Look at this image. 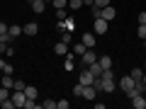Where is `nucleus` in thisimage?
Returning a JSON list of instances; mask_svg holds the SVG:
<instances>
[{
    "instance_id": "nucleus-1",
    "label": "nucleus",
    "mask_w": 146,
    "mask_h": 109,
    "mask_svg": "<svg viewBox=\"0 0 146 109\" xmlns=\"http://www.w3.org/2000/svg\"><path fill=\"white\" fill-rule=\"evenodd\" d=\"M117 85H119V90H122L124 95H129V97H131V95H134V85H136V80L131 78V75H124L122 80H117Z\"/></svg>"
},
{
    "instance_id": "nucleus-2",
    "label": "nucleus",
    "mask_w": 146,
    "mask_h": 109,
    "mask_svg": "<svg viewBox=\"0 0 146 109\" xmlns=\"http://www.w3.org/2000/svg\"><path fill=\"white\" fill-rule=\"evenodd\" d=\"M107 20H102V17H93V32L95 34H107Z\"/></svg>"
},
{
    "instance_id": "nucleus-3",
    "label": "nucleus",
    "mask_w": 146,
    "mask_h": 109,
    "mask_svg": "<svg viewBox=\"0 0 146 109\" xmlns=\"http://www.w3.org/2000/svg\"><path fill=\"white\" fill-rule=\"evenodd\" d=\"M56 29H58V32H73V29H76V20H73V17L58 20V22H56Z\"/></svg>"
},
{
    "instance_id": "nucleus-4",
    "label": "nucleus",
    "mask_w": 146,
    "mask_h": 109,
    "mask_svg": "<svg viewBox=\"0 0 146 109\" xmlns=\"http://www.w3.org/2000/svg\"><path fill=\"white\" fill-rule=\"evenodd\" d=\"M10 99L15 102V107H25V102H27V95H25V90H15V92L10 95Z\"/></svg>"
},
{
    "instance_id": "nucleus-5",
    "label": "nucleus",
    "mask_w": 146,
    "mask_h": 109,
    "mask_svg": "<svg viewBox=\"0 0 146 109\" xmlns=\"http://www.w3.org/2000/svg\"><path fill=\"white\" fill-rule=\"evenodd\" d=\"M95 80H98V78H95L93 73L88 70V68H85V70L78 75V83H80V85H95Z\"/></svg>"
},
{
    "instance_id": "nucleus-6",
    "label": "nucleus",
    "mask_w": 146,
    "mask_h": 109,
    "mask_svg": "<svg viewBox=\"0 0 146 109\" xmlns=\"http://www.w3.org/2000/svg\"><path fill=\"white\" fill-rule=\"evenodd\" d=\"M100 17H102V20H107V22H112L117 17V10L112 5H107V7H102V10H100Z\"/></svg>"
},
{
    "instance_id": "nucleus-7",
    "label": "nucleus",
    "mask_w": 146,
    "mask_h": 109,
    "mask_svg": "<svg viewBox=\"0 0 146 109\" xmlns=\"http://www.w3.org/2000/svg\"><path fill=\"white\" fill-rule=\"evenodd\" d=\"M131 107L134 109H146V95H131Z\"/></svg>"
},
{
    "instance_id": "nucleus-8",
    "label": "nucleus",
    "mask_w": 146,
    "mask_h": 109,
    "mask_svg": "<svg viewBox=\"0 0 146 109\" xmlns=\"http://www.w3.org/2000/svg\"><path fill=\"white\" fill-rule=\"evenodd\" d=\"M80 41H83V44H85L88 49H93V46H95V32H85Z\"/></svg>"
},
{
    "instance_id": "nucleus-9",
    "label": "nucleus",
    "mask_w": 146,
    "mask_h": 109,
    "mask_svg": "<svg viewBox=\"0 0 146 109\" xmlns=\"http://www.w3.org/2000/svg\"><path fill=\"white\" fill-rule=\"evenodd\" d=\"M22 32H25L27 36H34L36 32H39V24H36V22H29V24H25V27H22Z\"/></svg>"
},
{
    "instance_id": "nucleus-10",
    "label": "nucleus",
    "mask_w": 146,
    "mask_h": 109,
    "mask_svg": "<svg viewBox=\"0 0 146 109\" xmlns=\"http://www.w3.org/2000/svg\"><path fill=\"white\" fill-rule=\"evenodd\" d=\"M54 53H56V56H66V53H68V44L66 41H58L56 46H54Z\"/></svg>"
},
{
    "instance_id": "nucleus-11",
    "label": "nucleus",
    "mask_w": 146,
    "mask_h": 109,
    "mask_svg": "<svg viewBox=\"0 0 146 109\" xmlns=\"http://www.w3.org/2000/svg\"><path fill=\"white\" fill-rule=\"evenodd\" d=\"M95 92H98V90H95L93 85H85V87H83V95H80V97H83V99H95Z\"/></svg>"
},
{
    "instance_id": "nucleus-12",
    "label": "nucleus",
    "mask_w": 146,
    "mask_h": 109,
    "mask_svg": "<svg viewBox=\"0 0 146 109\" xmlns=\"http://www.w3.org/2000/svg\"><path fill=\"white\" fill-rule=\"evenodd\" d=\"M7 34H10L12 39H17V36L25 34V32H22V27H20V24H10V27H7Z\"/></svg>"
},
{
    "instance_id": "nucleus-13",
    "label": "nucleus",
    "mask_w": 146,
    "mask_h": 109,
    "mask_svg": "<svg viewBox=\"0 0 146 109\" xmlns=\"http://www.w3.org/2000/svg\"><path fill=\"white\" fill-rule=\"evenodd\" d=\"M80 58H83V63H85V66H90V63H95V61H98V56H95V53L90 51V49H88V51H85Z\"/></svg>"
},
{
    "instance_id": "nucleus-14",
    "label": "nucleus",
    "mask_w": 146,
    "mask_h": 109,
    "mask_svg": "<svg viewBox=\"0 0 146 109\" xmlns=\"http://www.w3.org/2000/svg\"><path fill=\"white\" fill-rule=\"evenodd\" d=\"M29 5H32V10H34V12H44V7H46V0H32Z\"/></svg>"
},
{
    "instance_id": "nucleus-15",
    "label": "nucleus",
    "mask_w": 146,
    "mask_h": 109,
    "mask_svg": "<svg viewBox=\"0 0 146 109\" xmlns=\"http://www.w3.org/2000/svg\"><path fill=\"white\" fill-rule=\"evenodd\" d=\"M0 85H3V87H7V90H12V87H15V78H12V75H3Z\"/></svg>"
},
{
    "instance_id": "nucleus-16",
    "label": "nucleus",
    "mask_w": 146,
    "mask_h": 109,
    "mask_svg": "<svg viewBox=\"0 0 146 109\" xmlns=\"http://www.w3.org/2000/svg\"><path fill=\"white\" fill-rule=\"evenodd\" d=\"M88 70H90V73H93L95 78H100V75H102V66H100V63H98V61H95V63H90V66H88Z\"/></svg>"
},
{
    "instance_id": "nucleus-17",
    "label": "nucleus",
    "mask_w": 146,
    "mask_h": 109,
    "mask_svg": "<svg viewBox=\"0 0 146 109\" xmlns=\"http://www.w3.org/2000/svg\"><path fill=\"white\" fill-rule=\"evenodd\" d=\"M98 63L102 66V70H107V68H112V58H110V56H100V58H98Z\"/></svg>"
},
{
    "instance_id": "nucleus-18",
    "label": "nucleus",
    "mask_w": 146,
    "mask_h": 109,
    "mask_svg": "<svg viewBox=\"0 0 146 109\" xmlns=\"http://www.w3.org/2000/svg\"><path fill=\"white\" fill-rule=\"evenodd\" d=\"M85 51H88V46H85L83 41H80V44H73V53H76V56H83Z\"/></svg>"
},
{
    "instance_id": "nucleus-19",
    "label": "nucleus",
    "mask_w": 146,
    "mask_h": 109,
    "mask_svg": "<svg viewBox=\"0 0 146 109\" xmlns=\"http://www.w3.org/2000/svg\"><path fill=\"white\" fill-rule=\"evenodd\" d=\"M25 95H27V99H36V87H32V85H25Z\"/></svg>"
},
{
    "instance_id": "nucleus-20",
    "label": "nucleus",
    "mask_w": 146,
    "mask_h": 109,
    "mask_svg": "<svg viewBox=\"0 0 146 109\" xmlns=\"http://www.w3.org/2000/svg\"><path fill=\"white\" fill-rule=\"evenodd\" d=\"M134 80H141V75H144V68H131V73H129Z\"/></svg>"
},
{
    "instance_id": "nucleus-21",
    "label": "nucleus",
    "mask_w": 146,
    "mask_h": 109,
    "mask_svg": "<svg viewBox=\"0 0 146 109\" xmlns=\"http://www.w3.org/2000/svg\"><path fill=\"white\" fill-rule=\"evenodd\" d=\"M68 7L71 10H80L83 7V0H68Z\"/></svg>"
},
{
    "instance_id": "nucleus-22",
    "label": "nucleus",
    "mask_w": 146,
    "mask_h": 109,
    "mask_svg": "<svg viewBox=\"0 0 146 109\" xmlns=\"http://www.w3.org/2000/svg\"><path fill=\"white\" fill-rule=\"evenodd\" d=\"M63 70H73V53H66V63H63Z\"/></svg>"
},
{
    "instance_id": "nucleus-23",
    "label": "nucleus",
    "mask_w": 146,
    "mask_h": 109,
    "mask_svg": "<svg viewBox=\"0 0 146 109\" xmlns=\"http://www.w3.org/2000/svg\"><path fill=\"white\" fill-rule=\"evenodd\" d=\"M110 3H112V0H93V7H100V10H102V7H107Z\"/></svg>"
},
{
    "instance_id": "nucleus-24",
    "label": "nucleus",
    "mask_w": 146,
    "mask_h": 109,
    "mask_svg": "<svg viewBox=\"0 0 146 109\" xmlns=\"http://www.w3.org/2000/svg\"><path fill=\"white\" fill-rule=\"evenodd\" d=\"M66 17H68L66 15V7H58V10H56V22L58 20H66Z\"/></svg>"
},
{
    "instance_id": "nucleus-25",
    "label": "nucleus",
    "mask_w": 146,
    "mask_h": 109,
    "mask_svg": "<svg viewBox=\"0 0 146 109\" xmlns=\"http://www.w3.org/2000/svg\"><path fill=\"white\" fill-rule=\"evenodd\" d=\"M68 107H71L68 99H58V102H56V109H68Z\"/></svg>"
},
{
    "instance_id": "nucleus-26",
    "label": "nucleus",
    "mask_w": 146,
    "mask_h": 109,
    "mask_svg": "<svg viewBox=\"0 0 146 109\" xmlns=\"http://www.w3.org/2000/svg\"><path fill=\"white\" fill-rule=\"evenodd\" d=\"M51 3H54L56 10H58V7H68V0H51Z\"/></svg>"
},
{
    "instance_id": "nucleus-27",
    "label": "nucleus",
    "mask_w": 146,
    "mask_h": 109,
    "mask_svg": "<svg viewBox=\"0 0 146 109\" xmlns=\"http://www.w3.org/2000/svg\"><path fill=\"white\" fill-rule=\"evenodd\" d=\"M42 107L44 109H56V102L54 99H46V102H42Z\"/></svg>"
},
{
    "instance_id": "nucleus-28",
    "label": "nucleus",
    "mask_w": 146,
    "mask_h": 109,
    "mask_svg": "<svg viewBox=\"0 0 146 109\" xmlns=\"http://www.w3.org/2000/svg\"><path fill=\"white\" fill-rule=\"evenodd\" d=\"M136 34H139V39H146V24H139V29H136Z\"/></svg>"
},
{
    "instance_id": "nucleus-29",
    "label": "nucleus",
    "mask_w": 146,
    "mask_h": 109,
    "mask_svg": "<svg viewBox=\"0 0 146 109\" xmlns=\"http://www.w3.org/2000/svg\"><path fill=\"white\" fill-rule=\"evenodd\" d=\"M83 87H85V85H76V87H73V95H76V97H80V95H83Z\"/></svg>"
},
{
    "instance_id": "nucleus-30",
    "label": "nucleus",
    "mask_w": 146,
    "mask_h": 109,
    "mask_svg": "<svg viewBox=\"0 0 146 109\" xmlns=\"http://www.w3.org/2000/svg\"><path fill=\"white\" fill-rule=\"evenodd\" d=\"M12 70H15V68H12V63H5V68H3V75H12Z\"/></svg>"
},
{
    "instance_id": "nucleus-31",
    "label": "nucleus",
    "mask_w": 146,
    "mask_h": 109,
    "mask_svg": "<svg viewBox=\"0 0 146 109\" xmlns=\"http://www.w3.org/2000/svg\"><path fill=\"white\" fill-rule=\"evenodd\" d=\"M25 109H36V99H27V102H25Z\"/></svg>"
},
{
    "instance_id": "nucleus-32",
    "label": "nucleus",
    "mask_w": 146,
    "mask_h": 109,
    "mask_svg": "<svg viewBox=\"0 0 146 109\" xmlns=\"http://www.w3.org/2000/svg\"><path fill=\"white\" fill-rule=\"evenodd\" d=\"M71 34H73V32H61V41H71Z\"/></svg>"
},
{
    "instance_id": "nucleus-33",
    "label": "nucleus",
    "mask_w": 146,
    "mask_h": 109,
    "mask_svg": "<svg viewBox=\"0 0 146 109\" xmlns=\"http://www.w3.org/2000/svg\"><path fill=\"white\" fill-rule=\"evenodd\" d=\"M136 20H139V24H146V12H139V17H136Z\"/></svg>"
},
{
    "instance_id": "nucleus-34",
    "label": "nucleus",
    "mask_w": 146,
    "mask_h": 109,
    "mask_svg": "<svg viewBox=\"0 0 146 109\" xmlns=\"http://www.w3.org/2000/svg\"><path fill=\"white\" fill-rule=\"evenodd\" d=\"M12 90H25V83H22V80H15V87Z\"/></svg>"
},
{
    "instance_id": "nucleus-35",
    "label": "nucleus",
    "mask_w": 146,
    "mask_h": 109,
    "mask_svg": "<svg viewBox=\"0 0 146 109\" xmlns=\"http://www.w3.org/2000/svg\"><path fill=\"white\" fill-rule=\"evenodd\" d=\"M7 27H10V24H5V22H0V34H7Z\"/></svg>"
},
{
    "instance_id": "nucleus-36",
    "label": "nucleus",
    "mask_w": 146,
    "mask_h": 109,
    "mask_svg": "<svg viewBox=\"0 0 146 109\" xmlns=\"http://www.w3.org/2000/svg\"><path fill=\"white\" fill-rule=\"evenodd\" d=\"M7 49H10V44H3V41H0V53H7Z\"/></svg>"
},
{
    "instance_id": "nucleus-37",
    "label": "nucleus",
    "mask_w": 146,
    "mask_h": 109,
    "mask_svg": "<svg viewBox=\"0 0 146 109\" xmlns=\"http://www.w3.org/2000/svg\"><path fill=\"white\" fill-rule=\"evenodd\" d=\"M83 5H90V7H93V0H83Z\"/></svg>"
},
{
    "instance_id": "nucleus-38",
    "label": "nucleus",
    "mask_w": 146,
    "mask_h": 109,
    "mask_svg": "<svg viewBox=\"0 0 146 109\" xmlns=\"http://www.w3.org/2000/svg\"><path fill=\"white\" fill-rule=\"evenodd\" d=\"M3 68H5V61H3V58H0V73H3Z\"/></svg>"
},
{
    "instance_id": "nucleus-39",
    "label": "nucleus",
    "mask_w": 146,
    "mask_h": 109,
    "mask_svg": "<svg viewBox=\"0 0 146 109\" xmlns=\"http://www.w3.org/2000/svg\"><path fill=\"white\" fill-rule=\"evenodd\" d=\"M144 73H146V63H144Z\"/></svg>"
},
{
    "instance_id": "nucleus-40",
    "label": "nucleus",
    "mask_w": 146,
    "mask_h": 109,
    "mask_svg": "<svg viewBox=\"0 0 146 109\" xmlns=\"http://www.w3.org/2000/svg\"><path fill=\"white\" fill-rule=\"evenodd\" d=\"M144 46H146V39H144Z\"/></svg>"
},
{
    "instance_id": "nucleus-41",
    "label": "nucleus",
    "mask_w": 146,
    "mask_h": 109,
    "mask_svg": "<svg viewBox=\"0 0 146 109\" xmlns=\"http://www.w3.org/2000/svg\"><path fill=\"white\" fill-rule=\"evenodd\" d=\"M46 3H51V0H46Z\"/></svg>"
}]
</instances>
